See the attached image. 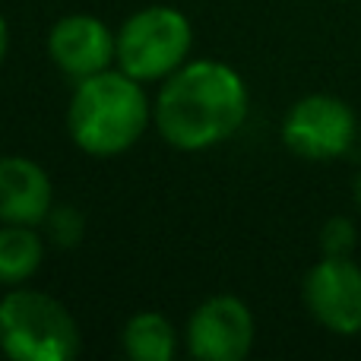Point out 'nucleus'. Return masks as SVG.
<instances>
[{
  "label": "nucleus",
  "mask_w": 361,
  "mask_h": 361,
  "mask_svg": "<svg viewBox=\"0 0 361 361\" xmlns=\"http://www.w3.org/2000/svg\"><path fill=\"white\" fill-rule=\"evenodd\" d=\"M250 111V92L235 67L212 57L187 61L162 80L152 102L159 137L180 152H206L231 140Z\"/></svg>",
  "instance_id": "f257e3e1"
},
{
  "label": "nucleus",
  "mask_w": 361,
  "mask_h": 361,
  "mask_svg": "<svg viewBox=\"0 0 361 361\" xmlns=\"http://www.w3.org/2000/svg\"><path fill=\"white\" fill-rule=\"evenodd\" d=\"M152 124V102L146 82L127 76L124 70H102L73 82L67 105L70 140L86 156L111 159L133 149Z\"/></svg>",
  "instance_id": "f03ea898"
},
{
  "label": "nucleus",
  "mask_w": 361,
  "mask_h": 361,
  "mask_svg": "<svg viewBox=\"0 0 361 361\" xmlns=\"http://www.w3.org/2000/svg\"><path fill=\"white\" fill-rule=\"evenodd\" d=\"M73 314L48 292L6 288L0 298V352L13 361H73L80 355Z\"/></svg>",
  "instance_id": "7ed1b4c3"
},
{
  "label": "nucleus",
  "mask_w": 361,
  "mask_h": 361,
  "mask_svg": "<svg viewBox=\"0 0 361 361\" xmlns=\"http://www.w3.org/2000/svg\"><path fill=\"white\" fill-rule=\"evenodd\" d=\"M193 25L178 6L152 4L118 29V67L140 82H162L190 61Z\"/></svg>",
  "instance_id": "20e7f679"
},
{
  "label": "nucleus",
  "mask_w": 361,
  "mask_h": 361,
  "mask_svg": "<svg viewBox=\"0 0 361 361\" xmlns=\"http://www.w3.org/2000/svg\"><path fill=\"white\" fill-rule=\"evenodd\" d=\"M355 111L336 95L314 92L298 99L282 121V143L305 162L343 159L358 140Z\"/></svg>",
  "instance_id": "39448f33"
},
{
  "label": "nucleus",
  "mask_w": 361,
  "mask_h": 361,
  "mask_svg": "<svg viewBox=\"0 0 361 361\" xmlns=\"http://www.w3.org/2000/svg\"><path fill=\"white\" fill-rule=\"evenodd\" d=\"M257 324L247 301L238 295H212L187 317V355L200 361H241L250 355Z\"/></svg>",
  "instance_id": "423d86ee"
},
{
  "label": "nucleus",
  "mask_w": 361,
  "mask_h": 361,
  "mask_svg": "<svg viewBox=\"0 0 361 361\" xmlns=\"http://www.w3.org/2000/svg\"><path fill=\"white\" fill-rule=\"evenodd\" d=\"M301 298L324 330L336 336L361 333V267L352 257H320L301 282Z\"/></svg>",
  "instance_id": "0eeeda50"
},
{
  "label": "nucleus",
  "mask_w": 361,
  "mask_h": 361,
  "mask_svg": "<svg viewBox=\"0 0 361 361\" xmlns=\"http://www.w3.org/2000/svg\"><path fill=\"white\" fill-rule=\"evenodd\" d=\"M48 57L67 80L80 82L118 63V32L92 13H67L48 32Z\"/></svg>",
  "instance_id": "6e6552de"
},
{
  "label": "nucleus",
  "mask_w": 361,
  "mask_h": 361,
  "mask_svg": "<svg viewBox=\"0 0 361 361\" xmlns=\"http://www.w3.org/2000/svg\"><path fill=\"white\" fill-rule=\"evenodd\" d=\"M54 206L51 175L29 156H0V222L42 225Z\"/></svg>",
  "instance_id": "1a4fd4ad"
},
{
  "label": "nucleus",
  "mask_w": 361,
  "mask_h": 361,
  "mask_svg": "<svg viewBox=\"0 0 361 361\" xmlns=\"http://www.w3.org/2000/svg\"><path fill=\"white\" fill-rule=\"evenodd\" d=\"M44 241L38 225L0 222V288L25 286L44 263Z\"/></svg>",
  "instance_id": "9d476101"
},
{
  "label": "nucleus",
  "mask_w": 361,
  "mask_h": 361,
  "mask_svg": "<svg viewBox=\"0 0 361 361\" xmlns=\"http://www.w3.org/2000/svg\"><path fill=\"white\" fill-rule=\"evenodd\" d=\"M178 330L162 311H137L124 324L121 345L133 361H171L178 355Z\"/></svg>",
  "instance_id": "9b49d317"
},
{
  "label": "nucleus",
  "mask_w": 361,
  "mask_h": 361,
  "mask_svg": "<svg viewBox=\"0 0 361 361\" xmlns=\"http://www.w3.org/2000/svg\"><path fill=\"white\" fill-rule=\"evenodd\" d=\"M42 228H44V238H48L54 247L70 250L86 235V216H82V209L73 203H54L48 219L42 222Z\"/></svg>",
  "instance_id": "f8f14e48"
},
{
  "label": "nucleus",
  "mask_w": 361,
  "mask_h": 361,
  "mask_svg": "<svg viewBox=\"0 0 361 361\" xmlns=\"http://www.w3.org/2000/svg\"><path fill=\"white\" fill-rule=\"evenodd\" d=\"M355 244H358V228L352 219L333 216L324 222V228H320V250L326 257H352Z\"/></svg>",
  "instance_id": "ddd939ff"
},
{
  "label": "nucleus",
  "mask_w": 361,
  "mask_h": 361,
  "mask_svg": "<svg viewBox=\"0 0 361 361\" xmlns=\"http://www.w3.org/2000/svg\"><path fill=\"white\" fill-rule=\"evenodd\" d=\"M6 51H10V25H6V19L0 16V63L6 61Z\"/></svg>",
  "instance_id": "4468645a"
},
{
  "label": "nucleus",
  "mask_w": 361,
  "mask_h": 361,
  "mask_svg": "<svg viewBox=\"0 0 361 361\" xmlns=\"http://www.w3.org/2000/svg\"><path fill=\"white\" fill-rule=\"evenodd\" d=\"M352 197H355V203H358V209H361V171L355 175V184H352Z\"/></svg>",
  "instance_id": "2eb2a0df"
},
{
  "label": "nucleus",
  "mask_w": 361,
  "mask_h": 361,
  "mask_svg": "<svg viewBox=\"0 0 361 361\" xmlns=\"http://www.w3.org/2000/svg\"><path fill=\"white\" fill-rule=\"evenodd\" d=\"M358 140H361V133H358Z\"/></svg>",
  "instance_id": "dca6fc26"
}]
</instances>
